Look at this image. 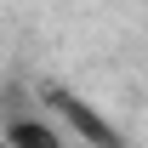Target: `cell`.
Segmentation results:
<instances>
[{
  "label": "cell",
  "mask_w": 148,
  "mask_h": 148,
  "mask_svg": "<svg viewBox=\"0 0 148 148\" xmlns=\"http://www.w3.org/2000/svg\"><path fill=\"white\" fill-rule=\"evenodd\" d=\"M46 108H51V114H63V120L74 125V137H86V143H120V131H114L103 114H91L74 91H63V86H51V91H46Z\"/></svg>",
  "instance_id": "6da1fadb"
},
{
  "label": "cell",
  "mask_w": 148,
  "mask_h": 148,
  "mask_svg": "<svg viewBox=\"0 0 148 148\" xmlns=\"http://www.w3.org/2000/svg\"><path fill=\"white\" fill-rule=\"evenodd\" d=\"M0 137L12 148H63L69 143V131L57 125V114L51 120H40V114H12V120L0 125Z\"/></svg>",
  "instance_id": "7a4b0ae2"
}]
</instances>
